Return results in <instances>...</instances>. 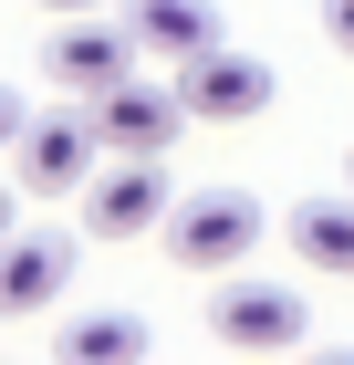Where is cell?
I'll return each instance as SVG.
<instances>
[{
    "instance_id": "obj_6",
    "label": "cell",
    "mask_w": 354,
    "mask_h": 365,
    "mask_svg": "<svg viewBox=\"0 0 354 365\" xmlns=\"http://www.w3.org/2000/svg\"><path fill=\"white\" fill-rule=\"evenodd\" d=\"M83 230L94 240H146V230L167 220V178H157V157H125V168H105V178H83Z\"/></svg>"
},
{
    "instance_id": "obj_13",
    "label": "cell",
    "mask_w": 354,
    "mask_h": 365,
    "mask_svg": "<svg viewBox=\"0 0 354 365\" xmlns=\"http://www.w3.org/2000/svg\"><path fill=\"white\" fill-rule=\"evenodd\" d=\"M11 136H21V94L0 84V146H11Z\"/></svg>"
},
{
    "instance_id": "obj_11",
    "label": "cell",
    "mask_w": 354,
    "mask_h": 365,
    "mask_svg": "<svg viewBox=\"0 0 354 365\" xmlns=\"http://www.w3.org/2000/svg\"><path fill=\"white\" fill-rule=\"evenodd\" d=\"M63 355H73V365H125V355H146V324H136V313H83V324H73V334H63Z\"/></svg>"
},
{
    "instance_id": "obj_8",
    "label": "cell",
    "mask_w": 354,
    "mask_h": 365,
    "mask_svg": "<svg viewBox=\"0 0 354 365\" xmlns=\"http://www.w3.org/2000/svg\"><path fill=\"white\" fill-rule=\"evenodd\" d=\"M63 282H73V240H53V230H0V324H11V313H42L63 292Z\"/></svg>"
},
{
    "instance_id": "obj_1",
    "label": "cell",
    "mask_w": 354,
    "mask_h": 365,
    "mask_svg": "<svg viewBox=\"0 0 354 365\" xmlns=\"http://www.w3.org/2000/svg\"><path fill=\"white\" fill-rule=\"evenodd\" d=\"M167 251L188 261V272H240L250 251H261V198L240 188H209V198H167Z\"/></svg>"
},
{
    "instance_id": "obj_2",
    "label": "cell",
    "mask_w": 354,
    "mask_h": 365,
    "mask_svg": "<svg viewBox=\"0 0 354 365\" xmlns=\"http://www.w3.org/2000/svg\"><path fill=\"white\" fill-rule=\"evenodd\" d=\"M83 125H94V146H115V157H167V146L188 136V105L157 84H105V94H83Z\"/></svg>"
},
{
    "instance_id": "obj_7",
    "label": "cell",
    "mask_w": 354,
    "mask_h": 365,
    "mask_svg": "<svg viewBox=\"0 0 354 365\" xmlns=\"http://www.w3.org/2000/svg\"><path fill=\"white\" fill-rule=\"evenodd\" d=\"M11 157H21V178L42 198H73L83 178H94V125H83V115H21Z\"/></svg>"
},
{
    "instance_id": "obj_3",
    "label": "cell",
    "mask_w": 354,
    "mask_h": 365,
    "mask_svg": "<svg viewBox=\"0 0 354 365\" xmlns=\"http://www.w3.org/2000/svg\"><path fill=\"white\" fill-rule=\"evenodd\" d=\"M177 105H188V125H250V115L271 105V63L229 53V42H209V53L177 63Z\"/></svg>"
},
{
    "instance_id": "obj_12",
    "label": "cell",
    "mask_w": 354,
    "mask_h": 365,
    "mask_svg": "<svg viewBox=\"0 0 354 365\" xmlns=\"http://www.w3.org/2000/svg\"><path fill=\"white\" fill-rule=\"evenodd\" d=\"M323 31H333V53L354 63V0H323Z\"/></svg>"
},
{
    "instance_id": "obj_9",
    "label": "cell",
    "mask_w": 354,
    "mask_h": 365,
    "mask_svg": "<svg viewBox=\"0 0 354 365\" xmlns=\"http://www.w3.org/2000/svg\"><path fill=\"white\" fill-rule=\"evenodd\" d=\"M125 31H136V53L188 63V53L219 42V11H209V0H125Z\"/></svg>"
},
{
    "instance_id": "obj_16",
    "label": "cell",
    "mask_w": 354,
    "mask_h": 365,
    "mask_svg": "<svg viewBox=\"0 0 354 365\" xmlns=\"http://www.w3.org/2000/svg\"><path fill=\"white\" fill-rule=\"evenodd\" d=\"M344 178H354V168H344Z\"/></svg>"
},
{
    "instance_id": "obj_15",
    "label": "cell",
    "mask_w": 354,
    "mask_h": 365,
    "mask_svg": "<svg viewBox=\"0 0 354 365\" xmlns=\"http://www.w3.org/2000/svg\"><path fill=\"white\" fill-rule=\"evenodd\" d=\"M0 230H11V188H0Z\"/></svg>"
},
{
    "instance_id": "obj_14",
    "label": "cell",
    "mask_w": 354,
    "mask_h": 365,
    "mask_svg": "<svg viewBox=\"0 0 354 365\" xmlns=\"http://www.w3.org/2000/svg\"><path fill=\"white\" fill-rule=\"evenodd\" d=\"M31 11H53V21H63V11H105V0H31Z\"/></svg>"
},
{
    "instance_id": "obj_5",
    "label": "cell",
    "mask_w": 354,
    "mask_h": 365,
    "mask_svg": "<svg viewBox=\"0 0 354 365\" xmlns=\"http://www.w3.org/2000/svg\"><path fill=\"white\" fill-rule=\"evenodd\" d=\"M209 334L240 344V355H281V344H302V292H281V282H219Z\"/></svg>"
},
{
    "instance_id": "obj_4",
    "label": "cell",
    "mask_w": 354,
    "mask_h": 365,
    "mask_svg": "<svg viewBox=\"0 0 354 365\" xmlns=\"http://www.w3.org/2000/svg\"><path fill=\"white\" fill-rule=\"evenodd\" d=\"M42 73L83 105V94H105V84L136 73V31H125V21H94V11H63V31L42 42Z\"/></svg>"
},
{
    "instance_id": "obj_10",
    "label": "cell",
    "mask_w": 354,
    "mask_h": 365,
    "mask_svg": "<svg viewBox=\"0 0 354 365\" xmlns=\"http://www.w3.org/2000/svg\"><path fill=\"white\" fill-rule=\"evenodd\" d=\"M281 240H292L313 272H344L354 282V198H302L292 220H281Z\"/></svg>"
}]
</instances>
